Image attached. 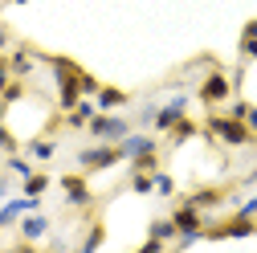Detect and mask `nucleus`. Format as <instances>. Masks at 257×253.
Segmentation results:
<instances>
[{
  "label": "nucleus",
  "instance_id": "2eb2a0df",
  "mask_svg": "<svg viewBox=\"0 0 257 253\" xmlns=\"http://www.w3.org/2000/svg\"><path fill=\"white\" fill-rule=\"evenodd\" d=\"M21 192H25V196H45V192H49V176H45V172L25 176V180H21Z\"/></svg>",
  "mask_w": 257,
  "mask_h": 253
},
{
  "label": "nucleus",
  "instance_id": "4468645a",
  "mask_svg": "<svg viewBox=\"0 0 257 253\" xmlns=\"http://www.w3.org/2000/svg\"><path fill=\"white\" fill-rule=\"evenodd\" d=\"M224 196H229L224 188H200V192H192L188 200L196 204V208H216V204H224Z\"/></svg>",
  "mask_w": 257,
  "mask_h": 253
},
{
  "label": "nucleus",
  "instance_id": "7c9ffc66",
  "mask_svg": "<svg viewBox=\"0 0 257 253\" xmlns=\"http://www.w3.org/2000/svg\"><path fill=\"white\" fill-rule=\"evenodd\" d=\"M13 5H29V0H13Z\"/></svg>",
  "mask_w": 257,
  "mask_h": 253
},
{
  "label": "nucleus",
  "instance_id": "bb28decb",
  "mask_svg": "<svg viewBox=\"0 0 257 253\" xmlns=\"http://www.w3.org/2000/svg\"><path fill=\"white\" fill-rule=\"evenodd\" d=\"M241 57H253L257 61V37H241Z\"/></svg>",
  "mask_w": 257,
  "mask_h": 253
},
{
  "label": "nucleus",
  "instance_id": "f257e3e1",
  "mask_svg": "<svg viewBox=\"0 0 257 253\" xmlns=\"http://www.w3.org/2000/svg\"><path fill=\"white\" fill-rule=\"evenodd\" d=\"M204 135L208 139H220L224 147H253L257 135L237 118V114H208L204 118Z\"/></svg>",
  "mask_w": 257,
  "mask_h": 253
},
{
  "label": "nucleus",
  "instance_id": "c756f323",
  "mask_svg": "<svg viewBox=\"0 0 257 253\" xmlns=\"http://www.w3.org/2000/svg\"><path fill=\"white\" fill-rule=\"evenodd\" d=\"M0 196H9V180H0Z\"/></svg>",
  "mask_w": 257,
  "mask_h": 253
},
{
  "label": "nucleus",
  "instance_id": "20e7f679",
  "mask_svg": "<svg viewBox=\"0 0 257 253\" xmlns=\"http://www.w3.org/2000/svg\"><path fill=\"white\" fill-rule=\"evenodd\" d=\"M253 233H257V220H249V212L229 216L224 225H204V237H208V241H224V237H253Z\"/></svg>",
  "mask_w": 257,
  "mask_h": 253
},
{
  "label": "nucleus",
  "instance_id": "ddd939ff",
  "mask_svg": "<svg viewBox=\"0 0 257 253\" xmlns=\"http://www.w3.org/2000/svg\"><path fill=\"white\" fill-rule=\"evenodd\" d=\"M25 151H29V160L45 164V160H53V155H57V143H53V135H37L33 143H25Z\"/></svg>",
  "mask_w": 257,
  "mask_h": 253
},
{
  "label": "nucleus",
  "instance_id": "f03ea898",
  "mask_svg": "<svg viewBox=\"0 0 257 253\" xmlns=\"http://www.w3.org/2000/svg\"><path fill=\"white\" fill-rule=\"evenodd\" d=\"M74 160H78V168H82V172H102V168L122 164L126 155H122V147H118V143H102V139H98L94 147H82Z\"/></svg>",
  "mask_w": 257,
  "mask_h": 253
},
{
  "label": "nucleus",
  "instance_id": "f3484780",
  "mask_svg": "<svg viewBox=\"0 0 257 253\" xmlns=\"http://www.w3.org/2000/svg\"><path fill=\"white\" fill-rule=\"evenodd\" d=\"M233 114H237V118H241V122L249 126L253 135H257V106H253V102H245V98H237V102H233Z\"/></svg>",
  "mask_w": 257,
  "mask_h": 253
},
{
  "label": "nucleus",
  "instance_id": "4be33fe9",
  "mask_svg": "<svg viewBox=\"0 0 257 253\" xmlns=\"http://www.w3.org/2000/svg\"><path fill=\"white\" fill-rule=\"evenodd\" d=\"M131 168H135V172H159V151H143V155H135Z\"/></svg>",
  "mask_w": 257,
  "mask_h": 253
},
{
  "label": "nucleus",
  "instance_id": "9d476101",
  "mask_svg": "<svg viewBox=\"0 0 257 253\" xmlns=\"http://www.w3.org/2000/svg\"><path fill=\"white\" fill-rule=\"evenodd\" d=\"M118 147H122L126 160H135V155H143V151H159V143L151 135H143V131H131L126 139H118Z\"/></svg>",
  "mask_w": 257,
  "mask_h": 253
},
{
  "label": "nucleus",
  "instance_id": "9b49d317",
  "mask_svg": "<svg viewBox=\"0 0 257 253\" xmlns=\"http://www.w3.org/2000/svg\"><path fill=\"white\" fill-rule=\"evenodd\" d=\"M94 114H98V102H90V98H82L74 110H66V114H61V122H66L70 126V131H82V126L94 118Z\"/></svg>",
  "mask_w": 257,
  "mask_h": 253
},
{
  "label": "nucleus",
  "instance_id": "0eeeda50",
  "mask_svg": "<svg viewBox=\"0 0 257 253\" xmlns=\"http://www.w3.org/2000/svg\"><path fill=\"white\" fill-rule=\"evenodd\" d=\"M184 110H188V98H184V94H176L172 102H164V106L155 110L151 126H155V131H172V126H176V122L184 118Z\"/></svg>",
  "mask_w": 257,
  "mask_h": 253
},
{
  "label": "nucleus",
  "instance_id": "f8f14e48",
  "mask_svg": "<svg viewBox=\"0 0 257 253\" xmlns=\"http://www.w3.org/2000/svg\"><path fill=\"white\" fill-rule=\"evenodd\" d=\"M94 102H98V110H118V106L131 102V94L118 90V86H102L98 94H94Z\"/></svg>",
  "mask_w": 257,
  "mask_h": 253
},
{
  "label": "nucleus",
  "instance_id": "39448f33",
  "mask_svg": "<svg viewBox=\"0 0 257 253\" xmlns=\"http://www.w3.org/2000/svg\"><path fill=\"white\" fill-rule=\"evenodd\" d=\"M233 94V78L229 74H220V70H212L200 86H196V98L204 102V106H216V102H224Z\"/></svg>",
  "mask_w": 257,
  "mask_h": 253
},
{
  "label": "nucleus",
  "instance_id": "423d86ee",
  "mask_svg": "<svg viewBox=\"0 0 257 253\" xmlns=\"http://www.w3.org/2000/svg\"><path fill=\"white\" fill-rule=\"evenodd\" d=\"M57 184H61V192H66V204H70V208H90V204H94V192H90L86 176H78V172H66Z\"/></svg>",
  "mask_w": 257,
  "mask_h": 253
},
{
  "label": "nucleus",
  "instance_id": "cd10ccee",
  "mask_svg": "<svg viewBox=\"0 0 257 253\" xmlns=\"http://www.w3.org/2000/svg\"><path fill=\"white\" fill-rule=\"evenodd\" d=\"M9 45H13V33H9V29H5V25H0V53H5Z\"/></svg>",
  "mask_w": 257,
  "mask_h": 253
},
{
  "label": "nucleus",
  "instance_id": "412c9836",
  "mask_svg": "<svg viewBox=\"0 0 257 253\" xmlns=\"http://www.w3.org/2000/svg\"><path fill=\"white\" fill-rule=\"evenodd\" d=\"M5 168H9L13 176H21V180H25V176H33V160H25V155H17V151L9 155V164H5Z\"/></svg>",
  "mask_w": 257,
  "mask_h": 253
},
{
  "label": "nucleus",
  "instance_id": "6e6552de",
  "mask_svg": "<svg viewBox=\"0 0 257 253\" xmlns=\"http://www.w3.org/2000/svg\"><path fill=\"white\" fill-rule=\"evenodd\" d=\"M17 225H21V245H33V241H41V237L49 233V216L33 208V212H25Z\"/></svg>",
  "mask_w": 257,
  "mask_h": 253
},
{
  "label": "nucleus",
  "instance_id": "a878e982",
  "mask_svg": "<svg viewBox=\"0 0 257 253\" xmlns=\"http://www.w3.org/2000/svg\"><path fill=\"white\" fill-rule=\"evenodd\" d=\"M98 90H102V82L94 78V74H86V70H82V94H86V98H94Z\"/></svg>",
  "mask_w": 257,
  "mask_h": 253
},
{
  "label": "nucleus",
  "instance_id": "a211bd4d",
  "mask_svg": "<svg viewBox=\"0 0 257 253\" xmlns=\"http://www.w3.org/2000/svg\"><path fill=\"white\" fill-rule=\"evenodd\" d=\"M151 237H159V241H176V220H172V216H155V220H151Z\"/></svg>",
  "mask_w": 257,
  "mask_h": 253
},
{
  "label": "nucleus",
  "instance_id": "c85d7f7f",
  "mask_svg": "<svg viewBox=\"0 0 257 253\" xmlns=\"http://www.w3.org/2000/svg\"><path fill=\"white\" fill-rule=\"evenodd\" d=\"M241 37H257V17H253V21H245V29H241Z\"/></svg>",
  "mask_w": 257,
  "mask_h": 253
},
{
  "label": "nucleus",
  "instance_id": "1a4fd4ad",
  "mask_svg": "<svg viewBox=\"0 0 257 253\" xmlns=\"http://www.w3.org/2000/svg\"><path fill=\"white\" fill-rule=\"evenodd\" d=\"M37 49L33 45H17L13 53H9V66H13V78H29V74H33V66H37Z\"/></svg>",
  "mask_w": 257,
  "mask_h": 253
},
{
  "label": "nucleus",
  "instance_id": "aec40b11",
  "mask_svg": "<svg viewBox=\"0 0 257 253\" xmlns=\"http://www.w3.org/2000/svg\"><path fill=\"white\" fill-rule=\"evenodd\" d=\"M131 192H139V196L155 192V172H131Z\"/></svg>",
  "mask_w": 257,
  "mask_h": 253
},
{
  "label": "nucleus",
  "instance_id": "7ed1b4c3",
  "mask_svg": "<svg viewBox=\"0 0 257 253\" xmlns=\"http://www.w3.org/2000/svg\"><path fill=\"white\" fill-rule=\"evenodd\" d=\"M86 131H90L94 139H102V143H118V139L131 135V122L118 118V114H110V110H98V114L86 122Z\"/></svg>",
  "mask_w": 257,
  "mask_h": 253
},
{
  "label": "nucleus",
  "instance_id": "b1692460",
  "mask_svg": "<svg viewBox=\"0 0 257 253\" xmlns=\"http://www.w3.org/2000/svg\"><path fill=\"white\" fill-rule=\"evenodd\" d=\"M155 192L159 196H176V180L168 172H155Z\"/></svg>",
  "mask_w": 257,
  "mask_h": 253
},
{
  "label": "nucleus",
  "instance_id": "dca6fc26",
  "mask_svg": "<svg viewBox=\"0 0 257 253\" xmlns=\"http://www.w3.org/2000/svg\"><path fill=\"white\" fill-rule=\"evenodd\" d=\"M168 135H172V147H180V143H188L192 135H200V126H196V122H192V118L184 114V118H180V122L172 126V131H168Z\"/></svg>",
  "mask_w": 257,
  "mask_h": 253
},
{
  "label": "nucleus",
  "instance_id": "6ab92c4d",
  "mask_svg": "<svg viewBox=\"0 0 257 253\" xmlns=\"http://www.w3.org/2000/svg\"><path fill=\"white\" fill-rule=\"evenodd\" d=\"M106 241V225H102V220H94V225H90V233L82 237V253H90V249H98Z\"/></svg>",
  "mask_w": 257,
  "mask_h": 253
},
{
  "label": "nucleus",
  "instance_id": "5701e85b",
  "mask_svg": "<svg viewBox=\"0 0 257 253\" xmlns=\"http://www.w3.org/2000/svg\"><path fill=\"white\" fill-rule=\"evenodd\" d=\"M0 98H5L9 106H13V102H21V98H25V86H21V78H13L5 90H0Z\"/></svg>",
  "mask_w": 257,
  "mask_h": 253
},
{
  "label": "nucleus",
  "instance_id": "393cba45",
  "mask_svg": "<svg viewBox=\"0 0 257 253\" xmlns=\"http://www.w3.org/2000/svg\"><path fill=\"white\" fill-rule=\"evenodd\" d=\"M0 151H9V155H13V151H21V143H17V135L9 131L5 122H0Z\"/></svg>",
  "mask_w": 257,
  "mask_h": 253
}]
</instances>
